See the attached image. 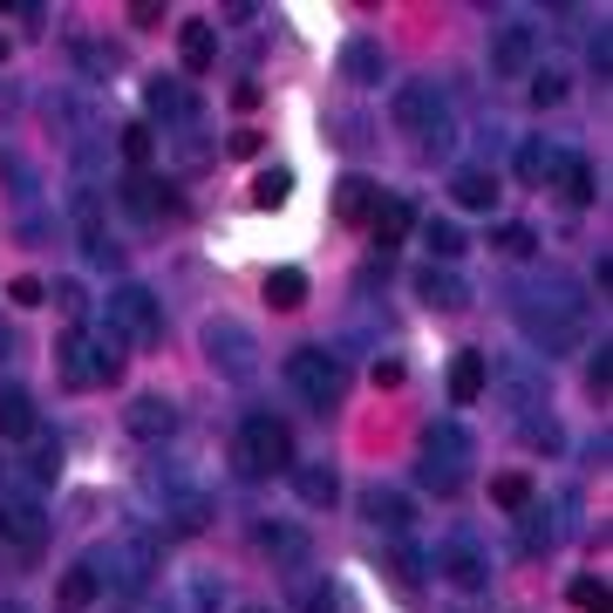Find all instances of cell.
I'll use <instances>...</instances> for the list:
<instances>
[{
    "label": "cell",
    "instance_id": "cb8c5ba5",
    "mask_svg": "<svg viewBox=\"0 0 613 613\" xmlns=\"http://www.w3.org/2000/svg\"><path fill=\"white\" fill-rule=\"evenodd\" d=\"M177 55H185L191 75L218 68V28H212V21H185V28H177Z\"/></svg>",
    "mask_w": 613,
    "mask_h": 613
},
{
    "label": "cell",
    "instance_id": "60d3db41",
    "mask_svg": "<svg viewBox=\"0 0 613 613\" xmlns=\"http://www.w3.org/2000/svg\"><path fill=\"white\" fill-rule=\"evenodd\" d=\"M511 518L525 525V552H546V546H552V531H559V525L546 518V504H539V498H531L525 511H511Z\"/></svg>",
    "mask_w": 613,
    "mask_h": 613
},
{
    "label": "cell",
    "instance_id": "4316f807",
    "mask_svg": "<svg viewBox=\"0 0 613 613\" xmlns=\"http://www.w3.org/2000/svg\"><path fill=\"white\" fill-rule=\"evenodd\" d=\"M260 300L273 306V314H293V306L306 300V273H300V266H273V273L260 279Z\"/></svg>",
    "mask_w": 613,
    "mask_h": 613
},
{
    "label": "cell",
    "instance_id": "277c9868",
    "mask_svg": "<svg viewBox=\"0 0 613 613\" xmlns=\"http://www.w3.org/2000/svg\"><path fill=\"white\" fill-rule=\"evenodd\" d=\"M389 123L416 143V150H443L450 143V102L437 83H402L396 102H389Z\"/></svg>",
    "mask_w": 613,
    "mask_h": 613
},
{
    "label": "cell",
    "instance_id": "e575fe53",
    "mask_svg": "<svg viewBox=\"0 0 613 613\" xmlns=\"http://www.w3.org/2000/svg\"><path fill=\"white\" fill-rule=\"evenodd\" d=\"M423 239H429V260H443V266L471 246V233H464V225H450V218H429V225H423Z\"/></svg>",
    "mask_w": 613,
    "mask_h": 613
},
{
    "label": "cell",
    "instance_id": "d6986e66",
    "mask_svg": "<svg viewBox=\"0 0 613 613\" xmlns=\"http://www.w3.org/2000/svg\"><path fill=\"white\" fill-rule=\"evenodd\" d=\"M0 437H8V443H35V437H41L35 396H28V389H14V381L0 389Z\"/></svg>",
    "mask_w": 613,
    "mask_h": 613
},
{
    "label": "cell",
    "instance_id": "c3c4849f",
    "mask_svg": "<svg viewBox=\"0 0 613 613\" xmlns=\"http://www.w3.org/2000/svg\"><path fill=\"white\" fill-rule=\"evenodd\" d=\"M55 306L62 314H83V279H55Z\"/></svg>",
    "mask_w": 613,
    "mask_h": 613
},
{
    "label": "cell",
    "instance_id": "6da1fadb",
    "mask_svg": "<svg viewBox=\"0 0 613 613\" xmlns=\"http://www.w3.org/2000/svg\"><path fill=\"white\" fill-rule=\"evenodd\" d=\"M511 314H518V335L539 354H566L586 327V300H579L573 279H546V287H525L511 300Z\"/></svg>",
    "mask_w": 613,
    "mask_h": 613
},
{
    "label": "cell",
    "instance_id": "680465c9",
    "mask_svg": "<svg viewBox=\"0 0 613 613\" xmlns=\"http://www.w3.org/2000/svg\"><path fill=\"white\" fill-rule=\"evenodd\" d=\"M0 613H21V606H14V600H0Z\"/></svg>",
    "mask_w": 613,
    "mask_h": 613
},
{
    "label": "cell",
    "instance_id": "836d02e7",
    "mask_svg": "<svg viewBox=\"0 0 613 613\" xmlns=\"http://www.w3.org/2000/svg\"><path fill=\"white\" fill-rule=\"evenodd\" d=\"M287 198H293V171L287 164H273V171L252 177V204H260V212H279Z\"/></svg>",
    "mask_w": 613,
    "mask_h": 613
},
{
    "label": "cell",
    "instance_id": "ba28073f",
    "mask_svg": "<svg viewBox=\"0 0 613 613\" xmlns=\"http://www.w3.org/2000/svg\"><path fill=\"white\" fill-rule=\"evenodd\" d=\"M484 396H498L504 416L525 423V416H539V409H546V381H539V368H525V362H491V375H484Z\"/></svg>",
    "mask_w": 613,
    "mask_h": 613
},
{
    "label": "cell",
    "instance_id": "7402d4cb",
    "mask_svg": "<svg viewBox=\"0 0 613 613\" xmlns=\"http://www.w3.org/2000/svg\"><path fill=\"white\" fill-rule=\"evenodd\" d=\"M381 68H389V55H381V41H368V35L341 41V75H348L354 89H375V83H381Z\"/></svg>",
    "mask_w": 613,
    "mask_h": 613
},
{
    "label": "cell",
    "instance_id": "f907efd6",
    "mask_svg": "<svg viewBox=\"0 0 613 613\" xmlns=\"http://www.w3.org/2000/svg\"><path fill=\"white\" fill-rule=\"evenodd\" d=\"M402 362H396V354H381V362H375V389H402Z\"/></svg>",
    "mask_w": 613,
    "mask_h": 613
},
{
    "label": "cell",
    "instance_id": "11a10c76",
    "mask_svg": "<svg viewBox=\"0 0 613 613\" xmlns=\"http://www.w3.org/2000/svg\"><path fill=\"white\" fill-rule=\"evenodd\" d=\"M233 110H246V116L260 110V83H233Z\"/></svg>",
    "mask_w": 613,
    "mask_h": 613
},
{
    "label": "cell",
    "instance_id": "b9f144b4",
    "mask_svg": "<svg viewBox=\"0 0 613 613\" xmlns=\"http://www.w3.org/2000/svg\"><path fill=\"white\" fill-rule=\"evenodd\" d=\"M566 600H573L579 613H606V606H613V593H606V579H573V586H566Z\"/></svg>",
    "mask_w": 613,
    "mask_h": 613
},
{
    "label": "cell",
    "instance_id": "9a60e30c",
    "mask_svg": "<svg viewBox=\"0 0 613 613\" xmlns=\"http://www.w3.org/2000/svg\"><path fill=\"white\" fill-rule=\"evenodd\" d=\"M252 546H260L266 559H273V566H300V559H314V546H306V531L300 525H287V518H260V525H252Z\"/></svg>",
    "mask_w": 613,
    "mask_h": 613
},
{
    "label": "cell",
    "instance_id": "8992f818",
    "mask_svg": "<svg viewBox=\"0 0 613 613\" xmlns=\"http://www.w3.org/2000/svg\"><path fill=\"white\" fill-rule=\"evenodd\" d=\"M102 321H110L130 348H164V306H158L150 287H130V279L110 287V314H102Z\"/></svg>",
    "mask_w": 613,
    "mask_h": 613
},
{
    "label": "cell",
    "instance_id": "74e56055",
    "mask_svg": "<svg viewBox=\"0 0 613 613\" xmlns=\"http://www.w3.org/2000/svg\"><path fill=\"white\" fill-rule=\"evenodd\" d=\"M518 437H525L531 450H546V456H559V450H566V429L552 423V409H539V416H525V423H518Z\"/></svg>",
    "mask_w": 613,
    "mask_h": 613
},
{
    "label": "cell",
    "instance_id": "7c38bea8",
    "mask_svg": "<svg viewBox=\"0 0 613 613\" xmlns=\"http://www.w3.org/2000/svg\"><path fill=\"white\" fill-rule=\"evenodd\" d=\"M539 68V28L531 21H504V28L491 35V75H531Z\"/></svg>",
    "mask_w": 613,
    "mask_h": 613
},
{
    "label": "cell",
    "instance_id": "484cf974",
    "mask_svg": "<svg viewBox=\"0 0 613 613\" xmlns=\"http://www.w3.org/2000/svg\"><path fill=\"white\" fill-rule=\"evenodd\" d=\"M375 198H381L375 177H341V191H335V218H341V225H368Z\"/></svg>",
    "mask_w": 613,
    "mask_h": 613
},
{
    "label": "cell",
    "instance_id": "d6a6232c",
    "mask_svg": "<svg viewBox=\"0 0 613 613\" xmlns=\"http://www.w3.org/2000/svg\"><path fill=\"white\" fill-rule=\"evenodd\" d=\"M375 566L389 573V579L402 586V593H416V586H423V552H409V546H381Z\"/></svg>",
    "mask_w": 613,
    "mask_h": 613
},
{
    "label": "cell",
    "instance_id": "1f68e13d",
    "mask_svg": "<svg viewBox=\"0 0 613 613\" xmlns=\"http://www.w3.org/2000/svg\"><path fill=\"white\" fill-rule=\"evenodd\" d=\"M116 150H123V164H130V171H150V158H158V130H150V123H123Z\"/></svg>",
    "mask_w": 613,
    "mask_h": 613
},
{
    "label": "cell",
    "instance_id": "8d00e7d4",
    "mask_svg": "<svg viewBox=\"0 0 613 613\" xmlns=\"http://www.w3.org/2000/svg\"><path fill=\"white\" fill-rule=\"evenodd\" d=\"M150 110H158V116H185V123H198V110H191V96L185 89H177V83H164V75H150Z\"/></svg>",
    "mask_w": 613,
    "mask_h": 613
},
{
    "label": "cell",
    "instance_id": "db71d44e",
    "mask_svg": "<svg viewBox=\"0 0 613 613\" xmlns=\"http://www.w3.org/2000/svg\"><path fill=\"white\" fill-rule=\"evenodd\" d=\"M55 471H62V450L41 443V450H35V477H55Z\"/></svg>",
    "mask_w": 613,
    "mask_h": 613
},
{
    "label": "cell",
    "instance_id": "5bb4252c",
    "mask_svg": "<svg viewBox=\"0 0 613 613\" xmlns=\"http://www.w3.org/2000/svg\"><path fill=\"white\" fill-rule=\"evenodd\" d=\"M164 525L185 531V539H198V531L212 525V498H204L198 484H185L177 471H171V484H164Z\"/></svg>",
    "mask_w": 613,
    "mask_h": 613
},
{
    "label": "cell",
    "instance_id": "52a82bcc",
    "mask_svg": "<svg viewBox=\"0 0 613 613\" xmlns=\"http://www.w3.org/2000/svg\"><path fill=\"white\" fill-rule=\"evenodd\" d=\"M48 546V511L28 498H0V559L8 566H35Z\"/></svg>",
    "mask_w": 613,
    "mask_h": 613
},
{
    "label": "cell",
    "instance_id": "ee69618b",
    "mask_svg": "<svg viewBox=\"0 0 613 613\" xmlns=\"http://www.w3.org/2000/svg\"><path fill=\"white\" fill-rule=\"evenodd\" d=\"M8 300H14V306H41V300H48V279L14 273V279H8Z\"/></svg>",
    "mask_w": 613,
    "mask_h": 613
},
{
    "label": "cell",
    "instance_id": "f546056e",
    "mask_svg": "<svg viewBox=\"0 0 613 613\" xmlns=\"http://www.w3.org/2000/svg\"><path fill=\"white\" fill-rule=\"evenodd\" d=\"M450 198L464 204V212H491V204H498V177L471 164V171H456V177H450Z\"/></svg>",
    "mask_w": 613,
    "mask_h": 613
},
{
    "label": "cell",
    "instance_id": "83f0119b",
    "mask_svg": "<svg viewBox=\"0 0 613 613\" xmlns=\"http://www.w3.org/2000/svg\"><path fill=\"white\" fill-rule=\"evenodd\" d=\"M511 171H518V185H552L559 150H552L546 137H525V143H518V158H511Z\"/></svg>",
    "mask_w": 613,
    "mask_h": 613
},
{
    "label": "cell",
    "instance_id": "f6af8a7d",
    "mask_svg": "<svg viewBox=\"0 0 613 613\" xmlns=\"http://www.w3.org/2000/svg\"><path fill=\"white\" fill-rule=\"evenodd\" d=\"M586 389H593V402L613 396V354H606V348L593 354V362H586Z\"/></svg>",
    "mask_w": 613,
    "mask_h": 613
},
{
    "label": "cell",
    "instance_id": "9c48e42d",
    "mask_svg": "<svg viewBox=\"0 0 613 613\" xmlns=\"http://www.w3.org/2000/svg\"><path fill=\"white\" fill-rule=\"evenodd\" d=\"M89 566L102 586H123V593H143L150 586V539H123V546H96Z\"/></svg>",
    "mask_w": 613,
    "mask_h": 613
},
{
    "label": "cell",
    "instance_id": "30bf717a",
    "mask_svg": "<svg viewBox=\"0 0 613 613\" xmlns=\"http://www.w3.org/2000/svg\"><path fill=\"white\" fill-rule=\"evenodd\" d=\"M123 429H130L137 443L164 450V443L177 437V402H171L164 389H143V396H130V402H123Z\"/></svg>",
    "mask_w": 613,
    "mask_h": 613
},
{
    "label": "cell",
    "instance_id": "bcb514c9",
    "mask_svg": "<svg viewBox=\"0 0 613 613\" xmlns=\"http://www.w3.org/2000/svg\"><path fill=\"white\" fill-rule=\"evenodd\" d=\"M260 150H266V130H252V123H246V130H233V137H225V158H260Z\"/></svg>",
    "mask_w": 613,
    "mask_h": 613
},
{
    "label": "cell",
    "instance_id": "e0dca14e",
    "mask_svg": "<svg viewBox=\"0 0 613 613\" xmlns=\"http://www.w3.org/2000/svg\"><path fill=\"white\" fill-rule=\"evenodd\" d=\"M68 212H75V239H83L89 260H96V266H123V246H116V239H102V204H96L89 191H75Z\"/></svg>",
    "mask_w": 613,
    "mask_h": 613
},
{
    "label": "cell",
    "instance_id": "d4e9b609",
    "mask_svg": "<svg viewBox=\"0 0 613 613\" xmlns=\"http://www.w3.org/2000/svg\"><path fill=\"white\" fill-rule=\"evenodd\" d=\"M293 491H300V504L327 511L341 498V477H335V464H293Z\"/></svg>",
    "mask_w": 613,
    "mask_h": 613
},
{
    "label": "cell",
    "instance_id": "f5cc1de1",
    "mask_svg": "<svg viewBox=\"0 0 613 613\" xmlns=\"http://www.w3.org/2000/svg\"><path fill=\"white\" fill-rule=\"evenodd\" d=\"M225 21H233V28H246V21H260V8H252V0H225V8H218Z\"/></svg>",
    "mask_w": 613,
    "mask_h": 613
},
{
    "label": "cell",
    "instance_id": "816d5d0a",
    "mask_svg": "<svg viewBox=\"0 0 613 613\" xmlns=\"http://www.w3.org/2000/svg\"><path fill=\"white\" fill-rule=\"evenodd\" d=\"M586 62H593V75H606V62H613V48H606V28L586 41Z\"/></svg>",
    "mask_w": 613,
    "mask_h": 613
},
{
    "label": "cell",
    "instance_id": "8fae6325",
    "mask_svg": "<svg viewBox=\"0 0 613 613\" xmlns=\"http://www.w3.org/2000/svg\"><path fill=\"white\" fill-rule=\"evenodd\" d=\"M204 362H212L218 375H233V381H252L260 354H252V335L239 321H212V327H204Z\"/></svg>",
    "mask_w": 613,
    "mask_h": 613
},
{
    "label": "cell",
    "instance_id": "d590c367",
    "mask_svg": "<svg viewBox=\"0 0 613 613\" xmlns=\"http://www.w3.org/2000/svg\"><path fill=\"white\" fill-rule=\"evenodd\" d=\"M531 498H539V491H531L525 471H498V477H491V504H498V511H525Z\"/></svg>",
    "mask_w": 613,
    "mask_h": 613
},
{
    "label": "cell",
    "instance_id": "f1b7e54d",
    "mask_svg": "<svg viewBox=\"0 0 613 613\" xmlns=\"http://www.w3.org/2000/svg\"><path fill=\"white\" fill-rule=\"evenodd\" d=\"M484 375H491V362H484L477 348H464L450 362V402H484Z\"/></svg>",
    "mask_w": 613,
    "mask_h": 613
},
{
    "label": "cell",
    "instance_id": "681fc988",
    "mask_svg": "<svg viewBox=\"0 0 613 613\" xmlns=\"http://www.w3.org/2000/svg\"><path fill=\"white\" fill-rule=\"evenodd\" d=\"M300 606H306V613H335V586H321V579H314V586L300 593Z\"/></svg>",
    "mask_w": 613,
    "mask_h": 613
},
{
    "label": "cell",
    "instance_id": "4fadbf2b",
    "mask_svg": "<svg viewBox=\"0 0 613 613\" xmlns=\"http://www.w3.org/2000/svg\"><path fill=\"white\" fill-rule=\"evenodd\" d=\"M429 559H437V573H443L450 586H464V593H484V586H491V559H484L471 539H443Z\"/></svg>",
    "mask_w": 613,
    "mask_h": 613
},
{
    "label": "cell",
    "instance_id": "9f6ffc18",
    "mask_svg": "<svg viewBox=\"0 0 613 613\" xmlns=\"http://www.w3.org/2000/svg\"><path fill=\"white\" fill-rule=\"evenodd\" d=\"M8 62H14V41H8V35H0V68H8Z\"/></svg>",
    "mask_w": 613,
    "mask_h": 613
},
{
    "label": "cell",
    "instance_id": "44dd1931",
    "mask_svg": "<svg viewBox=\"0 0 613 613\" xmlns=\"http://www.w3.org/2000/svg\"><path fill=\"white\" fill-rule=\"evenodd\" d=\"M368 233H375V246H381V252H389V246H402L409 233H416V204H409V198H375Z\"/></svg>",
    "mask_w": 613,
    "mask_h": 613
},
{
    "label": "cell",
    "instance_id": "603a6c76",
    "mask_svg": "<svg viewBox=\"0 0 613 613\" xmlns=\"http://www.w3.org/2000/svg\"><path fill=\"white\" fill-rule=\"evenodd\" d=\"M96 593H102L96 566H89V559H75V566L55 579V613H89V606H96Z\"/></svg>",
    "mask_w": 613,
    "mask_h": 613
},
{
    "label": "cell",
    "instance_id": "2e32d148",
    "mask_svg": "<svg viewBox=\"0 0 613 613\" xmlns=\"http://www.w3.org/2000/svg\"><path fill=\"white\" fill-rule=\"evenodd\" d=\"M55 368H62L68 389H89L96 381V335L89 327H62L55 335Z\"/></svg>",
    "mask_w": 613,
    "mask_h": 613
},
{
    "label": "cell",
    "instance_id": "ffe728a7",
    "mask_svg": "<svg viewBox=\"0 0 613 613\" xmlns=\"http://www.w3.org/2000/svg\"><path fill=\"white\" fill-rule=\"evenodd\" d=\"M362 518L381 525V531H409V525H416V504H409L402 491H389V484H368V491H362Z\"/></svg>",
    "mask_w": 613,
    "mask_h": 613
},
{
    "label": "cell",
    "instance_id": "7bdbcfd3",
    "mask_svg": "<svg viewBox=\"0 0 613 613\" xmlns=\"http://www.w3.org/2000/svg\"><path fill=\"white\" fill-rule=\"evenodd\" d=\"M552 102H566V75L539 68V75H531V110H552Z\"/></svg>",
    "mask_w": 613,
    "mask_h": 613
},
{
    "label": "cell",
    "instance_id": "f35d334b",
    "mask_svg": "<svg viewBox=\"0 0 613 613\" xmlns=\"http://www.w3.org/2000/svg\"><path fill=\"white\" fill-rule=\"evenodd\" d=\"M491 246H498V252H511V260H531V252H539V233H531L525 218H504L498 233H491Z\"/></svg>",
    "mask_w": 613,
    "mask_h": 613
},
{
    "label": "cell",
    "instance_id": "91938a15",
    "mask_svg": "<svg viewBox=\"0 0 613 613\" xmlns=\"http://www.w3.org/2000/svg\"><path fill=\"white\" fill-rule=\"evenodd\" d=\"M246 613H273V606H246Z\"/></svg>",
    "mask_w": 613,
    "mask_h": 613
},
{
    "label": "cell",
    "instance_id": "3957f363",
    "mask_svg": "<svg viewBox=\"0 0 613 613\" xmlns=\"http://www.w3.org/2000/svg\"><path fill=\"white\" fill-rule=\"evenodd\" d=\"M233 464H239V477L293 471V429L279 416H266V409H252V416L239 423V437H233Z\"/></svg>",
    "mask_w": 613,
    "mask_h": 613
},
{
    "label": "cell",
    "instance_id": "7a4b0ae2",
    "mask_svg": "<svg viewBox=\"0 0 613 613\" xmlns=\"http://www.w3.org/2000/svg\"><path fill=\"white\" fill-rule=\"evenodd\" d=\"M416 477H423V491H437V498H456V491H464V477H471V429H464V423H429V429H423Z\"/></svg>",
    "mask_w": 613,
    "mask_h": 613
},
{
    "label": "cell",
    "instance_id": "7dc6e473",
    "mask_svg": "<svg viewBox=\"0 0 613 613\" xmlns=\"http://www.w3.org/2000/svg\"><path fill=\"white\" fill-rule=\"evenodd\" d=\"M123 14H130V28H164V0H130V8H123Z\"/></svg>",
    "mask_w": 613,
    "mask_h": 613
},
{
    "label": "cell",
    "instance_id": "ac0fdd59",
    "mask_svg": "<svg viewBox=\"0 0 613 613\" xmlns=\"http://www.w3.org/2000/svg\"><path fill=\"white\" fill-rule=\"evenodd\" d=\"M416 300L437 306V314H456V306H471V287H464V273H450V266L429 260V266L416 273Z\"/></svg>",
    "mask_w": 613,
    "mask_h": 613
},
{
    "label": "cell",
    "instance_id": "6f0895ef",
    "mask_svg": "<svg viewBox=\"0 0 613 613\" xmlns=\"http://www.w3.org/2000/svg\"><path fill=\"white\" fill-rule=\"evenodd\" d=\"M8 348H14V335H8V327H0V354H8Z\"/></svg>",
    "mask_w": 613,
    "mask_h": 613
},
{
    "label": "cell",
    "instance_id": "5b68a950",
    "mask_svg": "<svg viewBox=\"0 0 613 613\" xmlns=\"http://www.w3.org/2000/svg\"><path fill=\"white\" fill-rule=\"evenodd\" d=\"M279 375H287V389H293L306 409H321V416H327V409L341 402V389H348V368H341V354H327V348H314V341H306V348H293V354H287V368H279Z\"/></svg>",
    "mask_w": 613,
    "mask_h": 613
},
{
    "label": "cell",
    "instance_id": "ab89813d",
    "mask_svg": "<svg viewBox=\"0 0 613 613\" xmlns=\"http://www.w3.org/2000/svg\"><path fill=\"white\" fill-rule=\"evenodd\" d=\"M75 62H83V75H96V83H102V75H116V68H123V55H116V48H110V41H89V35L75 41Z\"/></svg>",
    "mask_w": 613,
    "mask_h": 613
},
{
    "label": "cell",
    "instance_id": "4dcf8cb0",
    "mask_svg": "<svg viewBox=\"0 0 613 613\" xmlns=\"http://www.w3.org/2000/svg\"><path fill=\"white\" fill-rule=\"evenodd\" d=\"M552 185H559V198H566L573 204V212H586V204H593V164H586V158H559V177H552Z\"/></svg>",
    "mask_w": 613,
    "mask_h": 613
}]
</instances>
